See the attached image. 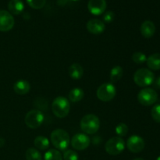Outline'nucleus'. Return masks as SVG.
Wrapping results in <instances>:
<instances>
[{
	"label": "nucleus",
	"instance_id": "1",
	"mask_svg": "<svg viewBox=\"0 0 160 160\" xmlns=\"http://www.w3.org/2000/svg\"><path fill=\"white\" fill-rule=\"evenodd\" d=\"M50 140L55 148L61 151H65L70 143L69 134L63 129L54 130L50 136Z\"/></svg>",
	"mask_w": 160,
	"mask_h": 160
},
{
	"label": "nucleus",
	"instance_id": "2",
	"mask_svg": "<svg viewBox=\"0 0 160 160\" xmlns=\"http://www.w3.org/2000/svg\"><path fill=\"white\" fill-rule=\"evenodd\" d=\"M81 130L88 134H94L100 128V120L97 116L94 114L85 115L80 123Z\"/></svg>",
	"mask_w": 160,
	"mask_h": 160
},
{
	"label": "nucleus",
	"instance_id": "3",
	"mask_svg": "<svg viewBox=\"0 0 160 160\" xmlns=\"http://www.w3.org/2000/svg\"><path fill=\"white\" fill-rule=\"evenodd\" d=\"M52 109L56 117L64 118L68 115L70 112V102L65 97H57L53 100L52 104Z\"/></svg>",
	"mask_w": 160,
	"mask_h": 160
},
{
	"label": "nucleus",
	"instance_id": "4",
	"mask_svg": "<svg viewBox=\"0 0 160 160\" xmlns=\"http://www.w3.org/2000/svg\"><path fill=\"white\" fill-rule=\"evenodd\" d=\"M154 81V73L148 69H139L134 73V81L139 87H148L153 84Z\"/></svg>",
	"mask_w": 160,
	"mask_h": 160
},
{
	"label": "nucleus",
	"instance_id": "5",
	"mask_svg": "<svg viewBox=\"0 0 160 160\" xmlns=\"http://www.w3.org/2000/svg\"><path fill=\"white\" fill-rule=\"evenodd\" d=\"M117 95V89L112 83H105L97 89L96 95L102 102H109Z\"/></svg>",
	"mask_w": 160,
	"mask_h": 160
},
{
	"label": "nucleus",
	"instance_id": "6",
	"mask_svg": "<svg viewBox=\"0 0 160 160\" xmlns=\"http://www.w3.org/2000/svg\"><path fill=\"white\" fill-rule=\"evenodd\" d=\"M125 148V142L122 138L113 137L108 140L105 145V149L108 154L117 156L120 154Z\"/></svg>",
	"mask_w": 160,
	"mask_h": 160
},
{
	"label": "nucleus",
	"instance_id": "7",
	"mask_svg": "<svg viewBox=\"0 0 160 160\" xmlns=\"http://www.w3.org/2000/svg\"><path fill=\"white\" fill-rule=\"evenodd\" d=\"M158 99L156 91L150 88H145L138 94V100L142 106H149L154 104Z\"/></svg>",
	"mask_w": 160,
	"mask_h": 160
},
{
	"label": "nucleus",
	"instance_id": "8",
	"mask_svg": "<svg viewBox=\"0 0 160 160\" xmlns=\"http://www.w3.org/2000/svg\"><path fill=\"white\" fill-rule=\"evenodd\" d=\"M44 121V114L38 109H32L27 113L24 122L27 126L31 129H36L42 124Z\"/></svg>",
	"mask_w": 160,
	"mask_h": 160
},
{
	"label": "nucleus",
	"instance_id": "9",
	"mask_svg": "<svg viewBox=\"0 0 160 160\" xmlns=\"http://www.w3.org/2000/svg\"><path fill=\"white\" fill-rule=\"evenodd\" d=\"M70 143L74 149L78 150V151H83L90 145L91 140L88 136L86 135L85 134L79 133V134H75L72 138Z\"/></svg>",
	"mask_w": 160,
	"mask_h": 160
},
{
	"label": "nucleus",
	"instance_id": "10",
	"mask_svg": "<svg viewBox=\"0 0 160 160\" xmlns=\"http://www.w3.org/2000/svg\"><path fill=\"white\" fill-rule=\"evenodd\" d=\"M15 23L13 17L6 10H0V31L6 32L12 29Z\"/></svg>",
	"mask_w": 160,
	"mask_h": 160
},
{
	"label": "nucleus",
	"instance_id": "11",
	"mask_svg": "<svg viewBox=\"0 0 160 160\" xmlns=\"http://www.w3.org/2000/svg\"><path fill=\"white\" fill-rule=\"evenodd\" d=\"M145 141L138 135H132L128 139L127 147L133 153H138L145 148Z\"/></svg>",
	"mask_w": 160,
	"mask_h": 160
},
{
	"label": "nucleus",
	"instance_id": "12",
	"mask_svg": "<svg viewBox=\"0 0 160 160\" xmlns=\"http://www.w3.org/2000/svg\"><path fill=\"white\" fill-rule=\"evenodd\" d=\"M88 8L89 12L93 15H101L106 9V0H89Z\"/></svg>",
	"mask_w": 160,
	"mask_h": 160
},
{
	"label": "nucleus",
	"instance_id": "13",
	"mask_svg": "<svg viewBox=\"0 0 160 160\" xmlns=\"http://www.w3.org/2000/svg\"><path fill=\"white\" fill-rule=\"evenodd\" d=\"M87 30L93 34H100L105 31L106 26L102 20L98 19H92L89 20L86 25Z\"/></svg>",
	"mask_w": 160,
	"mask_h": 160
},
{
	"label": "nucleus",
	"instance_id": "14",
	"mask_svg": "<svg viewBox=\"0 0 160 160\" xmlns=\"http://www.w3.org/2000/svg\"><path fill=\"white\" fill-rule=\"evenodd\" d=\"M141 33L145 38H150L156 32V26L151 20H145L141 25Z\"/></svg>",
	"mask_w": 160,
	"mask_h": 160
},
{
	"label": "nucleus",
	"instance_id": "15",
	"mask_svg": "<svg viewBox=\"0 0 160 160\" xmlns=\"http://www.w3.org/2000/svg\"><path fill=\"white\" fill-rule=\"evenodd\" d=\"M13 90L17 95H26L31 90V84L25 80H19L14 84Z\"/></svg>",
	"mask_w": 160,
	"mask_h": 160
},
{
	"label": "nucleus",
	"instance_id": "16",
	"mask_svg": "<svg viewBox=\"0 0 160 160\" xmlns=\"http://www.w3.org/2000/svg\"><path fill=\"white\" fill-rule=\"evenodd\" d=\"M9 12L13 15H19L23 12L24 5L21 0H10L8 4Z\"/></svg>",
	"mask_w": 160,
	"mask_h": 160
},
{
	"label": "nucleus",
	"instance_id": "17",
	"mask_svg": "<svg viewBox=\"0 0 160 160\" xmlns=\"http://www.w3.org/2000/svg\"><path fill=\"white\" fill-rule=\"evenodd\" d=\"M69 75L73 80L81 79L84 74L83 67L78 63H73L69 67Z\"/></svg>",
	"mask_w": 160,
	"mask_h": 160
},
{
	"label": "nucleus",
	"instance_id": "18",
	"mask_svg": "<svg viewBox=\"0 0 160 160\" xmlns=\"http://www.w3.org/2000/svg\"><path fill=\"white\" fill-rule=\"evenodd\" d=\"M147 66L152 70H160V53H154L147 59Z\"/></svg>",
	"mask_w": 160,
	"mask_h": 160
},
{
	"label": "nucleus",
	"instance_id": "19",
	"mask_svg": "<svg viewBox=\"0 0 160 160\" xmlns=\"http://www.w3.org/2000/svg\"><path fill=\"white\" fill-rule=\"evenodd\" d=\"M84 96V92L80 88H75L72 89L69 93V99L72 102H78L81 101Z\"/></svg>",
	"mask_w": 160,
	"mask_h": 160
},
{
	"label": "nucleus",
	"instance_id": "20",
	"mask_svg": "<svg viewBox=\"0 0 160 160\" xmlns=\"http://www.w3.org/2000/svg\"><path fill=\"white\" fill-rule=\"evenodd\" d=\"M34 145L38 149L46 150L49 147V141L44 136H38L34 141Z\"/></svg>",
	"mask_w": 160,
	"mask_h": 160
},
{
	"label": "nucleus",
	"instance_id": "21",
	"mask_svg": "<svg viewBox=\"0 0 160 160\" xmlns=\"http://www.w3.org/2000/svg\"><path fill=\"white\" fill-rule=\"evenodd\" d=\"M123 70L120 66H115L110 71V81L112 83L117 82L122 78Z\"/></svg>",
	"mask_w": 160,
	"mask_h": 160
},
{
	"label": "nucleus",
	"instance_id": "22",
	"mask_svg": "<svg viewBox=\"0 0 160 160\" xmlns=\"http://www.w3.org/2000/svg\"><path fill=\"white\" fill-rule=\"evenodd\" d=\"M27 160H42L41 153L36 148H29L25 153Z\"/></svg>",
	"mask_w": 160,
	"mask_h": 160
},
{
	"label": "nucleus",
	"instance_id": "23",
	"mask_svg": "<svg viewBox=\"0 0 160 160\" xmlns=\"http://www.w3.org/2000/svg\"><path fill=\"white\" fill-rule=\"evenodd\" d=\"M45 160H62L61 153L56 149H49L45 154Z\"/></svg>",
	"mask_w": 160,
	"mask_h": 160
},
{
	"label": "nucleus",
	"instance_id": "24",
	"mask_svg": "<svg viewBox=\"0 0 160 160\" xmlns=\"http://www.w3.org/2000/svg\"><path fill=\"white\" fill-rule=\"evenodd\" d=\"M132 60L134 61L135 63L138 64H142L145 62H146L147 57L146 55L144 54V53L141 52H134L132 55Z\"/></svg>",
	"mask_w": 160,
	"mask_h": 160
},
{
	"label": "nucleus",
	"instance_id": "25",
	"mask_svg": "<svg viewBox=\"0 0 160 160\" xmlns=\"http://www.w3.org/2000/svg\"><path fill=\"white\" fill-rule=\"evenodd\" d=\"M116 133L119 137H125L128 133V127L123 123H119L116 127Z\"/></svg>",
	"mask_w": 160,
	"mask_h": 160
},
{
	"label": "nucleus",
	"instance_id": "26",
	"mask_svg": "<svg viewBox=\"0 0 160 160\" xmlns=\"http://www.w3.org/2000/svg\"><path fill=\"white\" fill-rule=\"evenodd\" d=\"M27 2L33 9H40L45 6L46 0H27Z\"/></svg>",
	"mask_w": 160,
	"mask_h": 160
},
{
	"label": "nucleus",
	"instance_id": "27",
	"mask_svg": "<svg viewBox=\"0 0 160 160\" xmlns=\"http://www.w3.org/2000/svg\"><path fill=\"white\" fill-rule=\"evenodd\" d=\"M78 159H79L78 154L76 152L73 151V150H67L63 154L64 160H78Z\"/></svg>",
	"mask_w": 160,
	"mask_h": 160
},
{
	"label": "nucleus",
	"instance_id": "28",
	"mask_svg": "<svg viewBox=\"0 0 160 160\" xmlns=\"http://www.w3.org/2000/svg\"><path fill=\"white\" fill-rule=\"evenodd\" d=\"M151 115L155 121L160 123V104L153 106L151 110Z\"/></svg>",
	"mask_w": 160,
	"mask_h": 160
},
{
	"label": "nucleus",
	"instance_id": "29",
	"mask_svg": "<svg viewBox=\"0 0 160 160\" xmlns=\"http://www.w3.org/2000/svg\"><path fill=\"white\" fill-rule=\"evenodd\" d=\"M114 18H115V14L112 11H108V12H105L104 16H103V20L107 23L113 21Z\"/></svg>",
	"mask_w": 160,
	"mask_h": 160
},
{
	"label": "nucleus",
	"instance_id": "30",
	"mask_svg": "<svg viewBox=\"0 0 160 160\" xmlns=\"http://www.w3.org/2000/svg\"><path fill=\"white\" fill-rule=\"evenodd\" d=\"M153 84H154V87L156 88L160 89V76L157 78V79L155 80Z\"/></svg>",
	"mask_w": 160,
	"mask_h": 160
},
{
	"label": "nucleus",
	"instance_id": "31",
	"mask_svg": "<svg viewBox=\"0 0 160 160\" xmlns=\"http://www.w3.org/2000/svg\"><path fill=\"white\" fill-rule=\"evenodd\" d=\"M5 145V140L3 138H0V147H2Z\"/></svg>",
	"mask_w": 160,
	"mask_h": 160
},
{
	"label": "nucleus",
	"instance_id": "32",
	"mask_svg": "<svg viewBox=\"0 0 160 160\" xmlns=\"http://www.w3.org/2000/svg\"><path fill=\"white\" fill-rule=\"evenodd\" d=\"M134 160H145V159H143L142 158H136V159H134Z\"/></svg>",
	"mask_w": 160,
	"mask_h": 160
},
{
	"label": "nucleus",
	"instance_id": "33",
	"mask_svg": "<svg viewBox=\"0 0 160 160\" xmlns=\"http://www.w3.org/2000/svg\"><path fill=\"white\" fill-rule=\"evenodd\" d=\"M156 160H160V156H159V157L157 158V159H156Z\"/></svg>",
	"mask_w": 160,
	"mask_h": 160
},
{
	"label": "nucleus",
	"instance_id": "34",
	"mask_svg": "<svg viewBox=\"0 0 160 160\" xmlns=\"http://www.w3.org/2000/svg\"><path fill=\"white\" fill-rule=\"evenodd\" d=\"M73 1H78V0H73Z\"/></svg>",
	"mask_w": 160,
	"mask_h": 160
}]
</instances>
